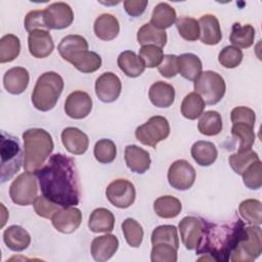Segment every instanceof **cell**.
<instances>
[{
	"instance_id": "6da1fadb",
	"label": "cell",
	"mask_w": 262,
	"mask_h": 262,
	"mask_svg": "<svg viewBox=\"0 0 262 262\" xmlns=\"http://www.w3.org/2000/svg\"><path fill=\"white\" fill-rule=\"evenodd\" d=\"M42 194L61 207H75L80 203V181L75 161L62 154L52 155L35 172Z\"/></svg>"
},
{
	"instance_id": "7a4b0ae2",
	"label": "cell",
	"mask_w": 262,
	"mask_h": 262,
	"mask_svg": "<svg viewBox=\"0 0 262 262\" xmlns=\"http://www.w3.org/2000/svg\"><path fill=\"white\" fill-rule=\"evenodd\" d=\"M245 223L236 219L229 223L216 224L205 220L202 239L194 249L196 255L204 254L199 260L225 262L229 260L238 243L245 235Z\"/></svg>"
},
{
	"instance_id": "3957f363",
	"label": "cell",
	"mask_w": 262,
	"mask_h": 262,
	"mask_svg": "<svg viewBox=\"0 0 262 262\" xmlns=\"http://www.w3.org/2000/svg\"><path fill=\"white\" fill-rule=\"evenodd\" d=\"M23 140L24 169L35 173L43 167L54 148L52 137L44 129L31 128L23 133Z\"/></svg>"
},
{
	"instance_id": "277c9868",
	"label": "cell",
	"mask_w": 262,
	"mask_h": 262,
	"mask_svg": "<svg viewBox=\"0 0 262 262\" xmlns=\"http://www.w3.org/2000/svg\"><path fill=\"white\" fill-rule=\"evenodd\" d=\"M63 90V79L55 72L43 73L32 93V103L41 112L52 110Z\"/></svg>"
},
{
	"instance_id": "5b68a950",
	"label": "cell",
	"mask_w": 262,
	"mask_h": 262,
	"mask_svg": "<svg viewBox=\"0 0 262 262\" xmlns=\"http://www.w3.org/2000/svg\"><path fill=\"white\" fill-rule=\"evenodd\" d=\"M1 182L12 178L24 164L20 143L17 137L1 132Z\"/></svg>"
},
{
	"instance_id": "8992f818",
	"label": "cell",
	"mask_w": 262,
	"mask_h": 262,
	"mask_svg": "<svg viewBox=\"0 0 262 262\" xmlns=\"http://www.w3.org/2000/svg\"><path fill=\"white\" fill-rule=\"evenodd\" d=\"M194 92L200 94L205 103L213 105L224 96L226 85L223 77L213 71H205L198 77L193 84Z\"/></svg>"
},
{
	"instance_id": "52a82bcc",
	"label": "cell",
	"mask_w": 262,
	"mask_h": 262,
	"mask_svg": "<svg viewBox=\"0 0 262 262\" xmlns=\"http://www.w3.org/2000/svg\"><path fill=\"white\" fill-rule=\"evenodd\" d=\"M262 252V232L259 225L245 227V235L230 255L232 262H251Z\"/></svg>"
},
{
	"instance_id": "ba28073f",
	"label": "cell",
	"mask_w": 262,
	"mask_h": 262,
	"mask_svg": "<svg viewBox=\"0 0 262 262\" xmlns=\"http://www.w3.org/2000/svg\"><path fill=\"white\" fill-rule=\"evenodd\" d=\"M37 176L32 172L19 174L9 187V196L11 201L18 206H30L34 204L38 196Z\"/></svg>"
},
{
	"instance_id": "9c48e42d",
	"label": "cell",
	"mask_w": 262,
	"mask_h": 262,
	"mask_svg": "<svg viewBox=\"0 0 262 262\" xmlns=\"http://www.w3.org/2000/svg\"><path fill=\"white\" fill-rule=\"evenodd\" d=\"M170 134V125L168 120L162 116H154L144 124L138 126L135 130V136L138 141L144 145L156 147L157 144L166 139Z\"/></svg>"
},
{
	"instance_id": "30bf717a",
	"label": "cell",
	"mask_w": 262,
	"mask_h": 262,
	"mask_svg": "<svg viewBox=\"0 0 262 262\" xmlns=\"http://www.w3.org/2000/svg\"><path fill=\"white\" fill-rule=\"evenodd\" d=\"M105 195L113 206L126 209L134 203L136 190L131 181L127 179H116L107 185Z\"/></svg>"
},
{
	"instance_id": "8fae6325",
	"label": "cell",
	"mask_w": 262,
	"mask_h": 262,
	"mask_svg": "<svg viewBox=\"0 0 262 262\" xmlns=\"http://www.w3.org/2000/svg\"><path fill=\"white\" fill-rule=\"evenodd\" d=\"M169 184L178 190L189 189L195 180V170L185 160H177L171 164L168 170Z\"/></svg>"
},
{
	"instance_id": "7c38bea8",
	"label": "cell",
	"mask_w": 262,
	"mask_h": 262,
	"mask_svg": "<svg viewBox=\"0 0 262 262\" xmlns=\"http://www.w3.org/2000/svg\"><path fill=\"white\" fill-rule=\"evenodd\" d=\"M205 227V220L195 216H185L178 224L182 244L187 250H194L200 244Z\"/></svg>"
},
{
	"instance_id": "4fadbf2b",
	"label": "cell",
	"mask_w": 262,
	"mask_h": 262,
	"mask_svg": "<svg viewBox=\"0 0 262 262\" xmlns=\"http://www.w3.org/2000/svg\"><path fill=\"white\" fill-rule=\"evenodd\" d=\"M45 23L48 30H62L70 27L74 20L71 6L64 2H54L45 9Z\"/></svg>"
},
{
	"instance_id": "5bb4252c",
	"label": "cell",
	"mask_w": 262,
	"mask_h": 262,
	"mask_svg": "<svg viewBox=\"0 0 262 262\" xmlns=\"http://www.w3.org/2000/svg\"><path fill=\"white\" fill-rule=\"evenodd\" d=\"M121 80L112 72L101 74L95 81V94L102 102L108 103L117 100L121 94Z\"/></svg>"
},
{
	"instance_id": "9a60e30c",
	"label": "cell",
	"mask_w": 262,
	"mask_h": 262,
	"mask_svg": "<svg viewBox=\"0 0 262 262\" xmlns=\"http://www.w3.org/2000/svg\"><path fill=\"white\" fill-rule=\"evenodd\" d=\"M92 110V99L90 95L81 90L70 93L64 102V112L72 119H84Z\"/></svg>"
},
{
	"instance_id": "2e32d148",
	"label": "cell",
	"mask_w": 262,
	"mask_h": 262,
	"mask_svg": "<svg viewBox=\"0 0 262 262\" xmlns=\"http://www.w3.org/2000/svg\"><path fill=\"white\" fill-rule=\"evenodd\" d=\"M53 227L61 233H72L82 222V213L75 207H62L51 218Z\"/></svg>"
},
{
	"instance_id": "e0dca14e",
	"label": "cell",
	"mask_w": 262,
	"mask_h": 262,
	"mask_svg": "<svg viewBox=\"0 0 262 262\" xmlns=\"http://www.w3.org/2000/svg\"><path fill=\"white\" fill-rule=\"evenodd\" d=\"M28 46L31 55L36 58H45L54 49V43L48 30H34L29 33Z\"/></svg>"
},
{
	"instance_id": "ac0fdd59",
	"label": "cell",
	"mask_w": 262,
	"mask_h": 262,
	"mask_svg": "<svg viewBox=\"0 0 262 262\" xmlns=\"http://www.w3.org/2000/svg\"><path fill=\"white\" fill-rule=\"evenodd\" d=\"M119 248V241L114 234L94 237L91 243V255L95 261L103 262L111 259Z\"/></svg>"
},
{
	"instance_id": "d6986e66",
	"label": "cell",
	"mask_w": 262,
	"mask_h": 262,
	"mask_svg": "<svg viewBox=\"0 0 262 262\" xmlns=\"http://www.w3.org/2000/svg\"><path fill=\"white\" fill-rule=\"evenodd\" d=\"M60 137L66 149L73 155H83L88 148V136L76 127L64 128Z\"/></svg>"
},
{
	"instance_id": "ffe728a7",
	"label": "cell",
	"mask_w": 262,
	"mask_h": 262,
	"mask_svg": "<svg viewBox=\"0 0 262 262\" xmlns=\"http://www.w3.org/2000/svg\"><path fill=\"white\" fill-rule=\"evenodd\" d=\"M124 158L127 167L134 173L143 174L150 167L151 161L149 154L135 144L127 145L125 147Z\"/></svg>"
},
{
	"instance_id": "44dd1931",
	"label": "cell",
	"mask_w": 262,
	"mask_h": 262,
	"mask_svg": "<svg viewBox=\"0 0 262 262\" xmlns=\"http://www.w3.org/2000/svg\"><path fill=\"white\" fill-rule=\"evenodd\" d=\"M30 81V75L27 69L21 67H14L6 71L3 76V85L7 92L10 94H20L23 93Z\"/></svg>"
},
{
	"instance_id": "7402d4cb",
	"label": "cell",
	"mask_w": 262,
	"mask_h": 262,
	"mask_svg": "<svg viewBox=\"0 0 262 262\" xmlns=\"http://www.w3.org/2000/svg\"><path fill=\"white\" fill-rule=\"evenodd\" d=\"M200 25V40L207 45H216L222 39L218 18L214 14H204L198 20Z\"/></svg>"
},
{
	"instance_id": "603a6c76",
	"label": "cell",
	"mask_w": 262,
	"mask_h": 262,
	"mask_svg": "<svg viewBox=\"0 0 262 262\" xmlns=\"http://www.w3.org/2000/svg\"><path fill=\"white\" fill-rule=\"evenodd\" d=\"M94 33L97 38L103 41L114 40L120 32V24L116 16L110 13H102L94 21Z\"/></svg>"
},
{
	"instance_id": "cb8c5ba5",
	"label": "cell",
	"mask_w": 262,
	"mask_h": 262,
	"mask_svg": "<svg viewBox=\"0 0 262 262\" xmlns=\"http://www.w3.org/2000/svg\"><path fill=\"white\" fill-rule=\"evenodd\" d=\"M148 97L154 105L158 107H169L174 102L175 90L172 85L158 81L149 87Z\"/></svg>"
},
{
	"instance_id": "d4e9b609",
	"label": "cell",
	"mask_w": 262,
	"mask_h": 262,
	"mask_svg": "<svg viewBox=\"0 0 262 262\" xmlns=\"http://www.w3.org/2000/svg\"><path fill=\"white\" fill-rule=\"evenodd\" d=\"M3 241L8 249L14 252L26 250L31 244L29 232L19 225L8 226L3 232Z\"/></svg>"
},
{
	"instance_id": "484cf974",
	"label": "cell",
	"mask_w": 262,
	"mask_h": 262,
	"mask_svg": "<svg viewBox=\"0 0 262 262\" xmlns=\"http://www.w3.org/2000/svg\"><path fill=\"white\" fill-rule=\"evenodd\" d=\"M67 61L72 63L78 71L85 74L93 73L101 67V57L96 52L89 50L78 51Z\"/></svg>"
},
{
	"instance_id": "4316f807",
	"label": "cell",
	"mask_w": 262,
	"mask_h": 262,
	"mask_svg": "<svg viewBox=\"0 0 262 262\" xmlns=\"http://www.w3.org/2000/svg\"><path fill=\"white\" fill-rule=\"evenodd\" d=\"M115 226V216L112 211L105 208H97L92 211L89 221L88 227L92 232H111Z\"/></svg>"
},
{
	"instance_id": "83f0119b",
	"label": "cell",
	"mask_w": 262,
	"mask_h": 262,
	"mask_svg": "<svg viewBox=\"0 0 262 262\" xmlns=\"http://www.w3.org/2000/svg\"><path fill=\"white\" fill-rule=\"evenodd\" d=\"M117 62L120 70L130 78L139 77L145 70L142 59L131 50H126L120 53Z\"/></svg>"
},
{
	"instance_id": "f1b7e54d",
	"label": "cell",
	"mask_w": 262,
	"mask_h": 262,
	"mask_svg": "<svg viewBox=\"0 0 262 262\" xmlns=\"http://www.w3.org/2000/svg\"><path fill=\"white\" fill-rule=\"evenodd\" d=\"M190 154L198 165L203 167L211 166L218 157V151L213 142L199 140L191 146Z\"/></svg>"
},
{
	"instance_id": "f546056e",
	"label": "cell",
	"mask_w": 262,
	"mask_h": 262,
	"mask_svg": "<svg viewBox=\"0 0 262 262\" xmlns=\"http://www.w3.org/2000/svg\"><path fill=\"white\" fill-rule=\"evenodd\" d=\"M203 64L200 57L193 53H183L178 56V73L186 80L195 81L202 74Z\"/></svg>"
},
{
	"instance_id": "4dcf8cb0",
	"label": "cell",
	"mask_w": 262,
	"mask_h": 262,
	"mask_svg": "<svg viewBox=\"0 0 262 262\" xmlns=\"http://www.w3.org/2000/svg\"><path fill=\"white\" fill-rule=\"evenodd\" d=\"M176 20L175 9L167 2H160L157 4L152 10L150 24L159 29L164 30L170 28Z\"/></svg>"
},
{
	"instance_id": "1f68e13d",
	"label": "cell",
	"mask_w": 262,
	"mask_h": 262,
	"mask_svg": "<svg viewBox=\"0 0 262 262\" xmlns=\"http://www.w3.org/2000/svg\"><path fill=\"white\" fill-rule=\"evenodd\" d=\"M137 42L141 46L155 45L163 48L167 43V33L155 28L150 23H146L137 32Z\"/></svg>"
},
{
	"instance_id": "d6a6232c",
	"label": "cell",
	"mask_w": 262,
	"mask_h": 262,
	"mask_svg": "<svg viewBox=\"0 0 262 262\" xmlns=\"http://www.w3.org/2000/svg\"><path fill=\"white\" fill-rule=\"evenodd\" d=\"M154 210L159 217L171 219L179 215L182 210V205L175 196L163 195L155 201Z\"/></svg>"
},
{
	"instance_id": "836d02e7",
	"label": "cell",
	"mask_w": 262,
	"mask_h": 262,
	"mask_svg": "<svg viewBox=\"0 0 262 262\" xmlns=\"http://www.w3.org/2000/svg\"><path fill=\"white\" fill-rule=\"evenodd\" d=\"M254 39L255 29L251 25H242L239 23L233 24L229 37L233 46L237 48H249L253 45Z\"/></svg>"
},
{
	"instance_id": "e575fe53",
	"label": "cell",
	"mask_w": 262,
	"mask_h": 262,
	"mask_svg": "<svg viewBox=\"0 0 262 262\" xmlns=\"http://www.w3.org/2000/svg\"><path fill=\"white\" fill-rule=\"evenodd\" d=\"M222 118L216 111H207L200 116L198 129L201 134L215 136L222 131Z\"/></svg>"
},
{
	"instance_id": "d590c367",
	"label": "cell",
	"mask_w": 262,
	"mask_h": 262,
	"mask_svg": "<svg viewBox=\"0 0 262 262\" xmlns=\"http://www.w3.org/2000/svg\"><path fill=\"white\" fill-rule=\"evenodd\" d=\"M59 55L68 60L74 53L81 50H88V42L80 35H68L61 39L57 46Z\"/></svg>"
},
{
	"instance_id": "8d00e7d4",
	"label": "cell",
	"mask_w": 262,
	"mask_h": 262,
	"mask_svg": "<svg viewBox=\"0 0 262 262\" xmlns=\"http://www.w3.org/2000/svg\"><path fill=\"white\" fill-rule=\"evenodd\" d=\"M241 217L251 225H260L262 223V204L258 200L248 199L238 206Z\"/></svg>"
},
{
	"instance_id": "74e56055",
	"label": "cell",
	"mask_w": 262,
	"mask_h": 262,
	"mask_svg": "<svg viewBox=\"0 0 262 262\" xmlns=\"http://www.w3.org/2000/svg\"><path fill=\"white\" fill-rule=\"evenodd\" d=\"M205 106L206 103L202 96L196 92H190L183 98L180 108L184 118L188 120H195L203 114Z\"/></svg>"
},
{
	"instance_id": "f35d334b",
	"label": "cell",
	"mask_w": 262,
	"mask_h": 262,
	"mask_svg": "<svg viewBox=\"0 0 262 262\" xmlns=\"http://www.w3.org/2000/svg\"><path fill=\"white\" fill-rule=\"evenodd\" d=\"M20 52V41L13 34L4 35L0 39V62H10L14 60Z\"/></svg>"
},
{
	"instance_id": "ab89813d",
	"label": "cell",
	"mask_w": 262,
	"mask_h": 262,
	"mask_svg": "<svg viewBox=\"0 0 262 262\" xmlns=\"http://www.w3.org/2000/svg\"><path fill=\"white\" fill-rule=\"evenodd\" d=\"M151 245L156 244H169L178 250L179 238L177 228L174 225H160L152 230Z\"/></svg>"
},
{
	"instance_id": "60d3db41",
	"label": "cell",
	"mask_w": 262,
	"mask_h": 262,
	"mask_svg": "<svg viewBox=\"0 0 262 262\" xmlns=\"http://www.w3.org/2000/svg\"><path fill=\"white\" fill-rule=\"evenodd\" d=\"M258 160H260L259 156L256 151L252 150V148L244 151H237L230 155L228 158L231 169L238 175H242L251 164Z\"/></svg>"
},
{
	"instance_id": "b9f144b4",
	"label": "cell",
	"mask_w": 262,
	"mask_h": 262,
	"mask_svg": "<svg viewBox=\"0 0 262 262\" xmlns=\"http://www.w3.org/2000/svg\"><path fill=\"white\" fill-rule=\"evenodd\" d=\"M179 35L186 41H195L200 38L199 21L190 16H180L175 20Z\"/></svg>"
},
{
	"instance_id": "7bdbcfd3",
	"label": "cell",
	"mask_w": 262,
	"mask_h": 262,
	"mask_svg": "<svg viewBox=\"0 0 262 262\" xmlns=\"http://www.w3.org/2000/svg\"><path fill=\"white\" fill-rule=\"evenodd\" d=\"M122 230L127 244L132 248H138L143 239L142 226L132 218H127L122 223Z\"/></svg>"
},
{
	"instance_id": "ee69618b",
	"label": "cell",
	"mask_w": 262,
	"mask_h": 262,
	"mask_svg": "<svg viewBox=\"0 0 262 262\" xmlns=\"http://www.w3.org/2000/svg\"><path fill=\"white\" fill-rule=\"evenodd\" d=\"M231 134L234 138L238 139L239 146L237 151H244L251 149L252 145L255 142V133L254 127L247 124H233L231 128Z\"/></svg>"
},
{
	"instance_id": "f6af8a7d",
	"label": "cell",
	"mask_w": 262,
	"mask_h": 262,
	"mask_svg": "<svg viewBox=\"0 0 262 262\" xmlns=\"http://www.w3.org/2000/svg\"><path fill=\"white\" fill-rule=\"evenodd\" d=\"M94 158L101 164L112 163L117 156V146L115 142L107 138L99 139L93 149Z\"/></svg>"
},
{
	"instance_id": "bcb514c9",
	"label": "cell",
	"mask_w": 262,
	"mask_h": 262,
	"mask_svg": "<svg viewBox=\"0 0 262 262\" xmlns=\"http://www.w3.org/2000/svg\"><path fill=\"white\" fill-rule=\"evenodd\" d=\"M244 184L250 189H259L262 186V164L258 160L251 164L242 174Z\"/></svg>"
},
{
	"instance_id": "7dc6e473",
	"label": "cell",
	"mask_w": 262,
	"mask_h": 262,
	"mask_svg": "<svg viewBox=\"0 0 262 262\" xmlns=\"http://www.w3.org/2000/svg\"><path fill=\"white\" fill-rule=\"evenodd\" d=\"M244 57L243 51L231 45V46H225L218 55V61L221 66H223L226 69H233L239 66Z\"/></svg>"
},
{
	"instance_id": "c3c4849f",
	"label": "cell",
	"mask_w": 262,
	"mask_h": 262,
	"mask_svg": "<svg viewBox=\"0 0 262 262\" xmlns=\"http://www.w3.org/2000/svg\"><path fill=\"white\" fill-rule=\"evenodd\" d=\"M177 249L169 244H156L152 245L150 260L152 262H176Z\"/></svg>"
},
{
	"instance_id": "681fc988",
	"label": "cell",
	"mask_w": 262,
	"mask_h": 262,
	"mask_svg": "<svg viewBox=\"0 0 262 262\" xmlns=\"http://www.w3.org/2000/svg\"><path fill=\"white\" fill-rule=\"evenodd\" d=\"M139 57L142 59L145 68H156L162 62L164 53L163 49L155 45H143L139 49Z\"/></svg>"
},
{
	"instance_id": "f907efd6",
	"label": "cell",
	"mask_w": 262,
	"mask_h": 262,
	"mask_svg": "<svg viewBox=\"0 0 262 262\" xmlns=\"http://www.w3.org/2000/svg\"><path fill=\"white\" fill-rule=\"evenodd\" d=\"M33 205L37 215L46 219H49V218L51 219L52 216L55 214V212H57L59 209L62 208L61 206L45 198L43 194L37 196Z\"/></svg>"
},
{
	"instance_id": "816d5d0a",
	"label": "cell",
	"mask_w": 262,
	"mask_h": 262,
	"mask_svg": "<svg viewBox=\"0 0 262 262\" xmlns=\"http://www.w3.org/2000/svg\"><path fill=\"white\" fill-rule=\"evenodd\" d=\"M25 28L29 33L34 30H48L45 23L44 10L29 11L25 17Z\"/></svg>"
},
{
	"instance_id": "f5cc1de1",
	"label": "cell",
	"mask_w": 262,
	"mask_h": 262,
	"mask_svg": "<svg viewBox=\"0 0 262 262\" xmlns=\"http://www.w3.org/2000/svg\"><path fill=\"white\" fill-rule=\"evenodd\" d=\"M230 119L232 124H247L252 127L255 126L256 115L255 112L248 106H236L230 113Z\"/></svg>"
},
{
	"instance_id": "db71d44e",
	"label": "cell",
	"mask_w": 262,
	"mask_h": 262,
	"mask_svg": "<svg viewBox=\"0 0 262 262\" xmlns=\"http://www.w3.org/2000/svg\"><path fill=\"white\" fill-rule=\"evenodd\" d=\"M159 73L165 78H173L178 74V56L175 54H166L158 67Z\"/></svg>"
},
{
	"instance_id": "11a10c76",
	"label": "cell",
	"mask_w": 262,
	"mask_h": 262,
	"mask_svg": "<svg viewBox=\"0 0 262 262\" xmlns=\"http://www.w3.org/2000/svg\"><path fill=\"white\" fill-rule=\"evenodd\" d=\"M147 4L148 1L146 0H126L124 1V8L129 15L137 17L144 12Z\"/></svg>"
}]
</instances>
